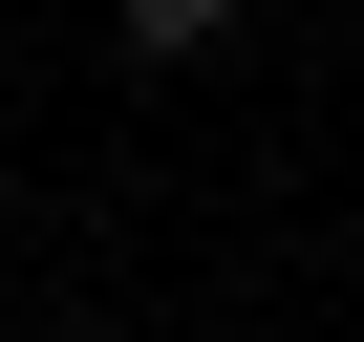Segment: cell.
<instances>
[{"label":"cell","mask_w":364,"mask_h":342,"mask_svg":"<svg viewBox=\"0 0 364 342\" xmlns=\"http://www.w3.org/2000/svg\"><path fill=\"white\" fill-rule=\"evenodd\" d=\"M107 22H129L150 65H193V43H236V0H107Z\"/></svg>","instance_id":"cell-1"}]
</instances>
